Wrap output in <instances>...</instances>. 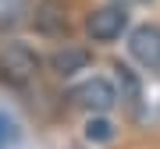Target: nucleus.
<instances>
[{"label": "nucleus", "instance_id": "f257e3e1", "mask_svg": "<svg viewBox=\"0 0 160 149\" xmlns=\"http://www.w3.org/2000/svg\"><path fill=\"white\" fill-rule=\"evenodd\" d=\"M43 68V57L22 39H4L0 43V82L7 89H25L36 82Z\"/></svg>", "mask_w": 160, "mask_h": 149}, {"label": "nucleus", "instance_id": "f03ea898", "mask_svg": "<svg viewBox=\"0 0 160 149\" xmlns=\"http://www.w3.org/2000/svg\"><path fill=\"white\" fill-rule=\"evenodd\" d=\"M71 103L82 107L89 117H107L121 99H118V89H114V82H110V78L92 74V78L78 82V85L71 89Z\"/></svg>", "mask_w": 160, "mask_h": 149}, {"label": "nucleus", "instance_id": "7ed1b4c3", "mask_svg": "<svg viewBox=\"0 0 160 149\" xmlns=\"http://www.w3.org/2000/svg\"><path fill=\"white\" fill-rule=\"evenodd\" d=\"M121 32H128V7L103 4L86 14V36L92 43H114L121 39Z\"/></svg>", "mask_w": 160, "mask_h": 149}, {"label": "nucleus", "instance_id": "20e7f679", "mask_svg": "<svg viewBox=\"0 0 160 149\" xmlns=\"http://www.w3.org/2000/svg\"><path fill=\"white\" fill-rule=\"evenodd\" d=\"M128 53L139 68L146 71H160V25L157 22H142L128 32Z\"/></svg>", "mask_w": 160, "mask_h": 149}, {"label": "nucleus", "instance_id": "39448f33", "mask_svg": "<svg viewBox=\"0 0 160 149\" xmlns=\"http://www.w3.org/2000/svg\"><path fill=\"white\" fill-rule=\"evenodd\" d=\"M29 25L43 36V39H64L68 29H71V22H68V4H64V0H36Z\"/></svg>", "mask_w": 160, "mask_h": 149}, {"label": "nucleus", "instance_id": "423d86ee", "mask_svg": "<svg viewBox=\"0 0 160 149\" xmlns=\"http://www.w3.org/2000/svg\"><path fill=\"white\" fill-rule=\"evenodd\" d=\"M46 64H50V71L57 74V78H75L78 71H86L89 64H92V53L86 50V46L64 43V46H57V50L46 57Z\"/></svg>", "mask_w": 160, "mask_h": 149}, {"label": "nucleus", "instance_id": "0eeeda50", "mask_svg": "<svg viewBox=\"0 0 160 149\" xmlns=\"http://www.w3.org/2000/svg\"><path fill=\"white\" fill-rule=\"evenodd\" d=\"M114 89H118L121 103H125L132 114H139V107H142V78H139V71H132L128 64L114 60Z\"/></svg>", "mask_w": 160, "mask_h": 149}, {"label": "nucleus", "instance_id": "6e6552de", "mask_svg": "<svg viewBox=\"0 0 160 149\" xmlns=\"http://www.w3.org/2000/svg\"><path fill=\"white\" fill-rule=\"evenodd\" d=\"M32 0H0V36H11L32 22Z\"/></svg>", "mask_w": 160, "mask_h": 149}, {"label": "nucleus", "instance_id": "1a4fd4ad", "mask_svg": "<svg viewBox=\"0 0 160 149\" xmlns=\"http://www.w3.org/2000/svg\"><path fill=\"white\" fill-rule=\"evenodd\" d=\"M82 135H86V142L103 146V142H110L118 132H114V124H110L107 117H86V128H82Z\"/></svg>", "mask_w": 160, "mask_h": 149}, {"label": "nucleus", "instance_id": "9d476101", "mask_svg": "<svg viewBox=\"0 0 160 149\" xmlns=\"http://www.w3.org/2000/svg\"><path fill=\"white\" fill-rule=\"evenodd\" d=\"M110 4H118V7H139V4H149V0H110Z\"/></svg>", "mask_w": 160, "mask_h": 149}]
</instances>
